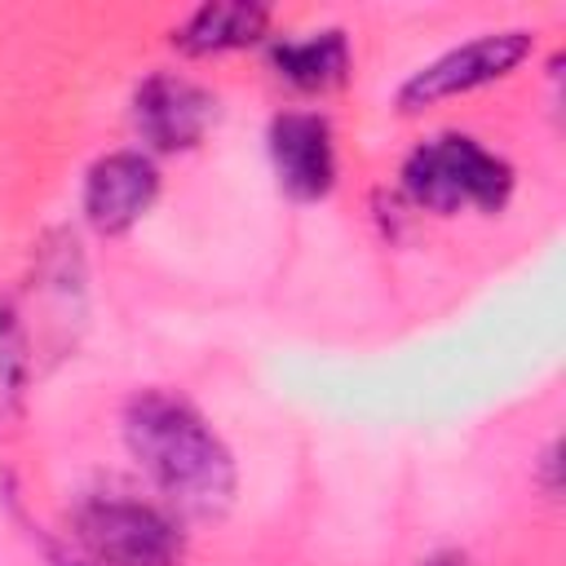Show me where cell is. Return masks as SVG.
<instances>
[{
  "mask_svg": "<svg viewBox=\"0 0 566 566\" xmlns=\"http://www.w3.org/2000/svg\"><path fill=\"white\" fill-rule=\"evenodd\" d=\"M270 159L292 199H323L336 181L332 124L314 111H283L270 124Z\"/></svg>",
  "mask_w": 566,
  "mask_h": 566,
  "instance_id": "cell-7",
  "label": "cell"
},
{
  "mask_svg": "<svg viewBox=\"0 0 566 566\" xmlns=\"http://www.w3.org/2000/svg\"><path fill=\"white\" fill-rule=\"evenodd\" d=\"M159 195V172L142 150L102 155L84 177V217L97 234H124Z\"/></svg>",
  "mask_w": 566,
  "mask_h": 566,
  "instance_id": "cell-6",
  "label": "cell"
},
{
  "mask_svg": "<svg viewBox=\"0 0 566 566\" xmlns=\"http://www.w3.org/2000/svg\"><path fill=\"white\" fill-rule=\"evenodd\" d=\"M137 133L155 150H190L217 119V97L186 75H150L133 97Z\"/></svg>",
  "mask_w": 566,
  "mask_h": 566,
  "instance_id": "cell-5",
  "label": "cell"
},
{
  "mask_svg": "<svg viewBox=\"0 0 566 566\" xmlns=\"http://www.w3.org/2000/svg\"><path fill=\"white\" fill-rule=\"evenodd\" d=\"M75 539L93 566H177L186 539L168 513L128 495H93L75 509Z\"/></svg>",
  "mask_w": 566,
  "mask_h": 566,
  "instance_id": "cell-3",
  "label": "cell"
},
{
  "mask_svg": "<svg viewBox=\"0 0 566 566\" xmlns=\"http://www.w3.org/2000/svg\"><path fill=\"white\" fill-rule=\"evenodd\" d=\"M531 53V31H491V35H478L442 57H433L429 66H420L402 93H398V106L402 111H420V106H433L442 97H455V93H473L491 80H504L513 66H522Z\"/></svg>",
  "mask_w": 566,
  "mask_h": 566,
  "instance_id": "cell-4",
  "label": "cell"
},
{
  "mask_svg": "<svg viewBox=\"0 0 566 566\" xmlns=\"http://www.w3.org/2000/svg\"><path fill=\"white\" fill-rule=\"evenodd\" d=\"M274 66L287 84H296L305 93H327V88L345 84V75H349V44L340 31H314L301 40H283L274 49Z\"/></svg>",
  "mask_w": 566,
  "mask_h": 566,
  "instance_id": "cell-9",
  "label": "cell"
},
{
  "mask_svg": "<svg viewBox=\"0 0 566 566\" xmlns=\"http://www.w3.org/2000/svg\"><path fill=\"white\" fill-rule=\"evenodd\" d=\"M27 389V336L13 301L0 292V411H13Z\"/></svg>",
  "mask_w": 566,
  "mask_h": 566,
  "instance_id": "cell-10",
  "label": "cell"
},
{
  "mask_svg": "<svg viewBox=\"0 0 566 566\" xmlns=\"http://www.w3.org/2000/svg\"><path fill=\"white\" fill-rule=\"evenodd\" d=\"M124 442L177 513L221 517L234 504V455L186 398L168 389L133 394L124 407Z\"/></svg>",
  "mask_w": 566,
  "mask_h": 566,
  "instance_id": "cell-1",
  "label": "cell"
},
{
  "mask_svg": "<svg viewBox=\"0 0 566 566\" xmlns=\"http://www.w3.org/2000/svg\"><path fill=\"white\" fill-rule=\"evenodd\" d=\"M402 190L420 208L442 217L460 208L500 212L513 195V168L486 146H478L473 137L447 133L411 150V159L402 164Z\"/></svg>",
  "mask_w": 566,
  "mask_h": 566,
  "instance_id": "cell-2",
  "label": "cell"
},
{
  "mask_svg": "<svg viewBox=\"0 0 566 566\" xmlns=\"http://www.w3.org/2000/svg\"><path fill=\"white\" fill-rule=\"evenodd\" d=\"M265 4L252 0H212L203 9H195L181 27H177V49L190 57H208V53H230V49H248L265 35Z\"/></svg>",
  "mask_w": 566,
  "mask_h": 566,
  "instance_id": "cell-8",
  "label": "cell"
},
{
  "mask_svg": "<svg viewBox=\"0 0 566 566\" xmlns=\"http://www.w3.org/2000/svg\"><path fill=\"white\" fill-rule=\"evenodd\" d=\"M420 566H473L464 553H433L429 562H420Z\"/></svg>",
  "mask_w": 566,
  "mask_h": 566,
  "instance_id": "cell-11",
  "label": "cell"
}]
</instances>
